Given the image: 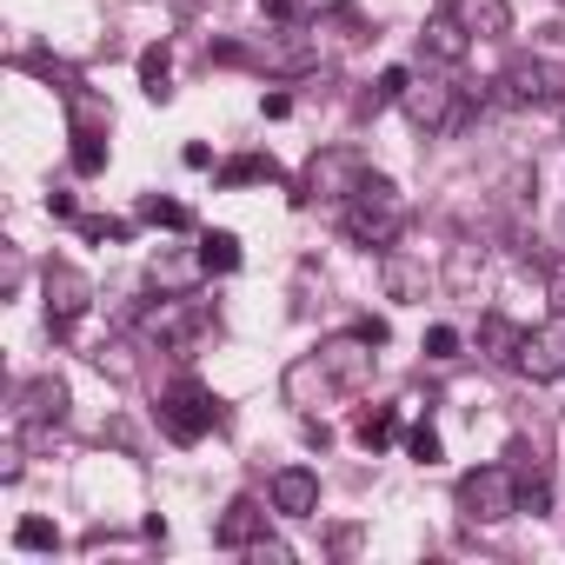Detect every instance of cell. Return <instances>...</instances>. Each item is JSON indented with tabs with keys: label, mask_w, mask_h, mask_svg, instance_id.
<instances>
[{
	"label": "cell",
	"mask_w": 565,
	"mask_h": 565,
	"mask_svg": "<svg viewBox=\"0 0 565 565\" xmlns=\"http://www.w3.org/2000/svg\"><path fill=\"white\" fill-rule=\"evenodd\" d=\"M347 239L353 246H366V253H393L399 246V233H406V200H399V186L386 180V173H366V186L347 200Z\"/></svg>",
	"instance_id": "6da1fadb"
},
{
	"label": "cell",
	"mask_w": 565,
	"mask_h": 565,
	"mask_svg": "<svg viewBox=\"0 0 565 565\" xmlns=\"http://www.w3.org/2000/svg\"><path fill=\"white\" fill-rule=\"evenodd\" d=\"M366 153L360 147H320L313 160H307V173H300V193L294 200H333V206H347L360 186H366Z\"/></svg>",
	"instance_id": "7a4b0ae2"
},
{
	"label": "cell",
	"mask_w": 565,
	"mask_h": 565,
	"mask_svg": "<svg viewBox=\"0 0 565 565\" xmlns=\"http://www.w3.org/2000/svg\"><path fill=\"white\" fill-rule=\"evenodd\" d=\"M499 100H505V107H532V114H552V107H565V61L519 54V61L499 74Z\"/></svg>",
	"instance_id": "3957f363"
},
{
	"label": "cell",
	"mask_w": 565,
	"mask_h": 565,
	"mask_svg": "<svg viewBox=\"0 0 565 565\" xmlns=\"http://www.w3.org/2000/svg\"><path fill=\"white\" fill-rule=\"evenodd\" d=\"M399 107H406V120L419 127V134H459L466 120H472V100L452 87V81H413L406 94H399Z\"/></svg>",
	"instance_id": "277c9868"
},
{
	"label": "cell",
	"mask_w": 565,
	"mask_h": 565,
	"mask_svg": "<svg viewBox=\"0 0 565 565\" xmlns=\"http://www.w3.org/2000/svg\"><path fill=\"white\" fill-rule=\"evenodd\" d=\"M459 512H466L472 525H505V519H519V479H512L505 466H472V472L459 479Z\"/></svg>",
	"instance_id": "5b68a950"
},
{
	"label": "cell",
	"mask_w": 565,
	"mask_h": 565,
	"mask_svg": "<svg viewBox=\"0 0 565 565\" xmlns=\"http://www.w3.org/2000/svg\"><path fill=\"white\" fill-rule=\"evenodd\" d=\"M220 61H239V67H266V74H307V67H320V54H313V41L307 34H266V41H226V47H213Z\"/></svg>",
	"instance_id": "8992f818"
},
{
	"label": "cell",
	"mask_w": 565,
	"mask_h": 565,
	"mask_svg": "<svg viewBox=\"0 0 565 565\" xmlns=\"http://www.w3.org/2000/svg\"><path fill=\"white\" fill-rule=\"evenodd\" d=\"M140 333L160 340V347H173V353H186V347L206 333V307H200L193 294H160V300L140 307Z\"/></svg>",
	"instance_id": "52a82bcc"
},
{
	"label": "cell",
	"mask_w": 565,
	"mask_h": 565,
	"mask_svg": "<svg viewBox=\"0 0 565 565\" xmlns=\"http://www.w3.org/2000/svg\"><path fill=\"white\" fill-rule=\"evenodd\" d=\"M213 419H220V399H213L200 380H173V386L160 393V426H167L180 446L206 439V433H213Z\"/></svg>",
	"instance_id": "ba28073f"
},
{
	"label": "cell",
	"mask_w": 565,
	"mask_h": 565,
	"mask_svg": "<svg viewBox=\"0 0 565 565\" xmlns=\"http://www.w3.org/2000/svg\"><path fill=\"white\" fill-rule=\"evenodd\" d=\"M41 287H47V327H54V333H74V327L87 320V307H94V279H87L74 259H54Z\"/></svg>",
	"instance_id": "9c48e42d"
},
{
	"label": "cell",
	"mask_w": 565,
	"mask_h": 565,
	"mask_svg": "<svg viewBox=\"0 0 565 565\" xmlns=\"http://www.w3.org/2000/svg\"><path fill=\"white\" fill-rule=\"evenodd\" d=\"M419 54H426L433 67H459V61L472 54V28L459 21V8H433V14H426V28H419Z\"/></svg>",
	"instance_id": "30bf717a"
},
{
	"label": "cell",
	"mask_w": 565,
	"mask_h": 565,
	"mask_svg": "<svg viewBox=\"0 0 565 565\" xmlns=\"http://www.w3.org/2000/svg\"><path fill=\"white\" fill-rule=\"evenodd\" d=\"M266 492H273V512L279 519H313L320 512V472L313 466H279Z\"/></svg>",
	"instance_id": "8fae6325"
},
{
	"label": "cell",
	"mask_w": 565,
	"mask_h": 565,
	"mask_svg": "<svg viewBox=\"0 0 565 565\" xmlns=\"http://www.w3.org/2000/svg\"><path fill=\"white\" fill-rule=\"evenodd\" d=\"M320 366H327V380H333V386H347V393H353V386H366V380H373V340H366V333L327 340V347H320Z\"/></svg>",
	"instance_id": "7c38bea8"
},
{
	"label": "cell",
	"mask_w": 565,
	"mask_h": 565,
	"mask_svg": "<svg viewBox=\"0 0 565 565\" xmlns=\"http://www.w3.org/2000/svg\"><path fill=\"white\" fill-rule=\"evenodd\" d=\"M67 406H74V393H67L61 373H34V380L21 386V419H28V426H61Z\"/></svg>",
	"instance_id": "4fadbf2b"
},
{
	"label": "cell",
	"mask_w": 565,
	"mask_h": 565,
	"mask_svg": "<svg viewBox=\"0 0 565 565\" xmlns=\"http://www.w3.org/2000/svg\"><path fill=\"white\" fill-rule=\"evenodd\" d=\"M213 539H220L226 552H253V545L266 539V512H259V499H233V505L220 512Z\"/></svg>",
	"instance_id": "5bb4252c"
},
{
	"label": "cell",
	"mask_w": 565,
	"mask_h": 565,
	"mask_svg": "<svg viewBox=\"0 0 565 565\" xmlns=\"http://www.w3.org/2000/svg\"><path fill=\"white\" fill-rule=\"evenodd\" d=\"M525 333H532V327H519V320H505V313H486V320H479V353L499 360V366H519Z\"/></svg>",
	"instance_id": "9a60e30c"
},
{
	"label": "cell",
	"mask_w": 565,
	"mask_h": 565,
	"mask_svg": "<svg viewBox=\"0 0 565 565\" xmlns=\"http://www.w3.org/2000/svg\"><path fill=\"white\" fill-rule=\"evenodd\" d=\"M519 373H532V380H558V373H565V333H558V327H539V333H525Z\"/></svg>",
	"instance_id": "2e32d148"
},
{
	"label": "cell",
	"mask_w": 565,
	"mask_h": 565,
	"mask_svg": "<svg viewBox=\"0 0 565 565\" xmlns=\"http://www.w3.org/2000/svg\"><path fill=\"white\" fill-rule=\"evenodd\" d=\"M452 8L472 28V41H505L512 34V0H452Z\"/></svg>",
	"instance_id": "e0dca14e"
},
{
	"label": "cell",
	"mask_w": 565,
	"mask_h": 565,
	"mask_svg": "<svg viewBox=\"0 0 565 565\" xmlns=\"http://www.w3.org/2000/svg\"><path fill=\"white\" fill-rule=\"evenodd\" d=\"M266 8V21H279V28H320L327 14H340L347 0H259Z\"/></svg>",
	"instance_id": "ac0fdd59"
},
{
	"label": "cell",
	"mask_w": 565,
	"mask_h": 565,
	"mask_svg": "<svg viewBox=\"0 0 565 565\" xmlns=\"http://www.w3.org/2000/svg\"><path fill=\"white\" fill-rule=\"evenodd\" d=\"M479 279H486V246H452L446 253V287L452 294H472Z\"/></svg>",
	"instance_id": "d6986e66"
},
{
	"label": "cell",
	"mask_w": 565,
	"mask_h": 565,
	"mask_svg": "<svg viewBox=\"0 0 565 565\" xmlns=\"http://www.w3.org/2000/svg\"><path fill=\"white\" fill-rule=\"evenodd\" d=\"M74 173H107V127L74 120Z\"/></svg>",
	"instance_id": "ffe728a7"
},
{
	"label": "cell",
	"mask_w": 565,
	"mask_h": 565,
	"mask_svg": "<svg viewBox=\"0 0 565 565\" xmlns=\"http://www.w3.org/2000/svg\"><path fill=\"white\" fill-rule=\"evenodd\" d=\"M193 259H200V273H233L239 266V239L226 226H213V233H200V253Z\"/></svg>",
	"instance_id": "44dd1931"
},
{
	"label": "cell",
	"mask_w": 565,
	"mask_h": 565,
	"mask_svg": "<svg viewBox=\"0 0 565 565\" xmlns=\"http://www.w3.org/2000/svg\"><path fill=\"white\" fill-rule=\"evenodd\" d=\"M380 279H386V294H393V300H419V294H426V279L399 259V246H393V253H380Z\"/></svg>",
	"instance_id": "7402d4cb"
},
{
	"label": "cell",
	"mask_w": 565,
	"mask_h": 565,
	"mask_svg": "<svg viewBox=\"0 0 565 565\" xmlns=\"http://www.w3.org/2000/svg\"><path fill=\"white\" fill-rule=\"evenodd\" d=\"M140 87H147V100H167L173 94V54L167 47H147L140 54Z\"/></svg>",
	"instance_id": "603a6c76"
},
{
	"label": "cell",
	"mask_w": 565,
	"mask_h": 565,
	"mask_svg": "<svg viewBox=\"0 0 565 565\" xmlns=\"http://www.w3.org/2000/svg\"><path fill=\"white\" fill-rule=\"evenodd\" d=\"M220 180H226V186H253V180H279V167H273L266 153H239V160L220 167Z\"/></svg>",
	"instance_id": "cb8c5ba5"
},
{
	"label": "cell",
	"mask_w": 565,
	"mask_h": 565,
	"mask_svg": "<svg viewBox=\"0 0 565 565\" xmlns=\"http://www.w3.org/2000/svg\"><path fill=\"white\" fill-rule=\"evenodd\" d=\"M14 545L21 552H61V525L54 519H21L14 525Z\"/></svg>",
	"instance_id": "d4e9b609"
},
{
	"label": "cell",
	"mask_w": 565,
	"mask_h": 565,
	"mask_svg": "<svg viewBox=\"0 0 565 565\" xmlns=\"http://www.w3.org/2000/svg\"><path fill=\"white\" fill-rule=\"evenodd\" d=\"M140 220H147V226H167V233H186V226H193V220H186V206H180V200H160V193H153V200H140Z\"/></svg>",
	"instance_id": "484cf974"
},
{
	"label": "cell",
	"mask_w": 565,
	"mask_h": 565,
	"mask_svg": "<svg viewBox=\"0 0 565 565\" xmlns=\"http://www.w3.org/2000/svg\"><path fill=\"white\" fill-rule=\"evenodd\" d=\"M393 433H399V413H393V406H380V413H366V419H360V446H366V452L393 446Z\"/></svg>",
	"instance_id": "4316f807"
},
{
	"label": "cell",
	"mask_w": 565,
	"mask_h": 565,
	"mask_svg": "<svg viewBox=\"0 0 565 565\" xmlns=\"http://www.w3.org/2000/svg\"><path fill=\"white\" fill-rule=\"evenodd\" d=\"M406 87H413V74H406V67H386V74H380V87H373V100H366V107H373V114H380V107H393V100H399V94H406Z\"/></svg>",
	"instance_id": "83f0119b"
},
{
	"label": "cell",
	"mask_w": 565,
	"mask_h": 565,
	"mask_svg": "<svg viewBox=\"0 0 565 565\" xmlns=\"http://www.w3.org/2000/svg\"><path fill=\"white\" fill-rule=\"evenodd\" d=\"M406 452H413L419 466H439V433H433V426H413V433H406Z\"/></svg>",
	"instance_id": "f1b7e54d"
},
{
	"label": "cell",
	"mask_w": 565,
	"mask_h": 565,
	"mask_svg": "<svg viewBox=\"0 0 565 565\" xmlns=\"http://www.w3.org/2000/svg\"><path fill=\"white\" fill-rule=\"evenodd\" d=\"M545 505H552V486H545V472L519 479V512H545Z\"/></svg>",
	"instance_id": "f546056e"
},
{
	"label": "cell",
	"mask_w": 565,
	"mask_h": 565,
	"mask_svg": "<svg viewBox=\"0 0 565 565\" xmlns=\"http://www.w3.org/2000/svg\"><path fill=\"white\" fill-rule=\"evenodd\" d=\"M545 300H552V313L565 320V253H558V259H545Z\"/></svg>",
	"instance_id": "4dcf8cb0"
},
{
	"label": "cell",
	"mask_w": 565,
	"mask_h": 565,
	"mask_svg": "<svg viewBox=\"0 0 565 565\" xmlns=\"http://www.w3.org/2000/svg\"><path fill=\"white\" fill-rule=\"evenodd\" d=\"M426 360H459V333L452 327H433L426 333Z\"/></svg>",
	"instance_id": "1f68e13d"
},
{
	"label": "cell",
	"mask_w": 565,
	"mask_h": 565,
	"mask_svg": "<svg viewBox=\"0 0 565 565\" xmlns=\"http://www.w3.org/2000/svg\"><path fill=\"white\" fill-rule=\"evenodd\" d=\"M21 472H28V452H21V439H8V446H0V479L14 486Z\"/></svg>",
	"instance_id": "d6a6232c"
},
{
	"label": "cell",
	"mask_w": 565,
	"mask_h": 565,
	"mask_svg": "<svg viewBox=\"0 0 565 565\" xmlns=\"http://www.w3.org/2000/svg\"><path fill=\"white\" fill-rule=\"evenodd\" d=\"M81 233H87V239H127L120 220H81Z\"/></svg>",
	"instance_id": "836d02e7"
},
{
	"label": "cell",
	"mask_w": 565,
	"mask_h": 565,
	"mask_svg": "<svg viewBox=\"0 0 565 565\" xmlns=\"http://www.w3.org/2000/svg\"><path fill=\"white\" fill-rule=\"evenodd\" d=\"M259 114H266V120H287L294 100H287V94H259Z\"/></svg>",
	"instance_id": "e575fe53"
},
{
	"label": "cell",
	"mask_w": 565,
	"mask_h": 565,
	"mask_svg": "<svg viewBox=\"0 0 565 565\" xmlns=\"http://www.w3.org/2000/svg\"><path fill=\"white\" fill-rule=\"evenodd\" d=\"M47 213L54 220H74V193H47Z\"/></svg>",
	"instance_id": "d590c367"
},
{
	"label": "cell",
	"mask_w": 565,
	"mask_h": 565,
	"mask_svg": "<svg viewBox=\"0 0 565 565\" xmlns=\"http://www.w3.org/2000/svg\"><path fill=\"white\" fill-rule=\"evenodd\" d=\"M558 8H565V0H558Z\"/></svg>",
	"instance_id": "8d00e7d4"
}]
</instances>
